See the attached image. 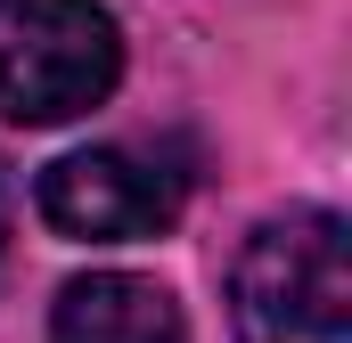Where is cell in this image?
<instances>
[{"label": "cell", "instance_id": "1", "mask_svg": "<svg viewBox=\"0 0 352 343\" xmlns=\"http://www.w3.org/2000/svg\"><path fill=\"white\" fill-rule=\"evenodd\" d=\"M238 343H352V237L336 213L295 204L230 261Z\"/></svg>", "mask_w": 352, "mask_h": 343}, {"label": "cell", "instance_id": "2", "mask_svg": "<svg viewBox=\"0 0 352 343\" xmlns=\"http://www.w3.org/2000/svg\"><path fill=\"white\" fill-rule=\"evenodd\" d=\"M123 82V33L98 0H0V115L25 131L74 123Z\"/></svg>", "mask_w": 352, "mask_h": 343}, {"label": "cell", "instance_id": "3", "mask_svg": "<svg viewBox=\"0 0 352 343\" xmlns=\"http://www.w3.org/2000/svg\"><path fill=\"white\" fill-rule=\"evenodd\" d=\"M180 213V172L148 164L131 147H74L41 172V221L74 246H131L173 229Z\"/></svg>", "mask_w": 352, "mask_h": 343}, {"label": "cell", "instance_id": "4", "mask_svg": "<svg viewBox=\"0 0 352 343\" xmlns=\"http://www.w3.org/2000/svg\"><path fill=\"white\" fill-rule=\"evenodd\" d=\"M50 343H188L173 286L140 278V270H90L58 294Z\"/></svg>", "mask_w": 352, "mask_h": 343}, {"label": "cell", "instance_id": "5", "mask_svg": "<svg viewBox=\"0 0 352 343\" xmlns=\"http://www.w3.org/2000/svg\"><path fill=\"white\" fill-rule=\"evenodd\" d=\"M0 237H8V188H0Z\"/></svg>", "mask_w": 352, "mask_h": 343}]
</instances>
